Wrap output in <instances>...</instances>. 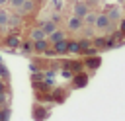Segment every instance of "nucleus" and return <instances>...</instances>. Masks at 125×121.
<instances>
[{
	"label": "nucleus",
	"instance_id": "1",
	"mask_svg": "<svg viewBox=\"0 0 125 121\" xmlns=\"http://www.w3.org/2000/svg\"><path fill=\"white\" fill-rule=\"evenodd\" d=\"M109 21H111V20H109L105 14H100V16H96V21H94V23H96V27H98L100 31H107V29H109Z\"/></svg>",
	"mask_w": 125,
	"mask_h": 121
},
{
	"label": "nucleus",
	"instance_id": "2",
	"mask_svg": "<svg viewBox=\"0 0 125 121\" xmlns=\"http://www.w3.org/2000/svg\"><path fill=\"white\" fill-rule=\"evenodd\" d=\"M88 12H90V8H88L84 2H76V4H74V16H78V18H84Z\"/></svg>",
	"mask_w": 125,
	"mask_h": 121
},
{
	"label": "nucleus",
	"instance_id": "3",
	"mask_svg": "<svg viewBox=\"0 0 125 121\" xmlns=\"http://www.w3.org/2000/svg\"><path fill=\"white\" fill-rule=\"evenodd\" d=\"M66 25H68V29H70V31H78V29L84 25V21H82V18L74 16V18H70V20H68V23H66Z\"/></svg>",
	"mask_w": 125,
	"mask_h": 121
},
{
	"label": "nucleus",
	"instance_id": "4",
	"mask_svg": "<svg viewBox=\"0 0 125 121\" xmlns=\"http://www.w3.org/2000/svg\"><path fill=\"white\" fill-rule=\"evenodd\" d=\"M47 47H49V43H47L45 39H37V41L33 43V49H35L37 53H47Z\"/></svg>",
	"mask_w": 125,
	"mask_h": 121
},
{
	"label": "nucleus",
	"instance_id": "5",
	"mask_svg": "<svg viewBox=\"0 0 125 121\" xmlns=\"http://www.w3.org/2000/svg\"><path fill=\"white\" fill-rule=\"evenodd\" d=\"M61 39H64V33H62L61 29H55L53 33H49V41H51V43H57V41H61Z\"/></svg>",
	"mask_w": 125,
	"mask_h": 121
},
{
	"label": "nucleus",
	"instance_id": "6",
	"mask_svg": "<svg viewBox=\"0 0 125 121\" xmlns=\"http://www.w3.org/2000/svg\"><path fill=\"white\" fill-rule=\"evenodd\" d=\"M55 45V53H66V47H68V41H64V39H61V41H57V43H53Z\"/></svg>",
	"mask_w": 125,
	"mask_h": 121
},
{
	"label": "nucleus",
	"instance_id": "7",
	"mask_svg": "<svg viewBox=\"0 0 125 121\" xmlns=\"http://www.w3.org/2000/svg\"><path fill=\"white\" fill-rule=\"evenodd\" d=\"M72 80H74V86H80V88L88 84V76H86V74H76Z\"/></svg>",
	"mask_w": 125,
	"mask_h": 121
},
{
	"label": "nucleus",
	"instance_id": "8",
	"mask_svg": "<svg viewBox=\"0 0 125 121\" xmlns=\"http://www.w3.org/2000/svg\"><path fill=\"white\" fill-rule=\"evenodd\" d=\"M41 29H43L45 35H49V33H53V31L57 29V25H55L53 21H45V23H41Z\"/></svg>",
	"mask_w": 125,
	"mask_h": 121
},
{
	"label": "nucleus",
	"instance_id": "9",
	"mask_svg": "<svg viewBox=\"0 0 125 121\" xmlns=\"http://www.w3.org/2000/svg\"><path fill=\"white\" fill-rule=\"evenodd\" d=\"M31 10H33V2H31V0H23L21 6H20V12H21V14H29Z\"/></svg>",
	"mask_w": 125,
	"mask_h": 121
},
{
	"label": "nucleus",
	"instance_id": "10",
	"mask_svg": "<svg viewBox=\"0 0 125 121\" xmlns=\"http://www.w3.org/2000/svg\"><path fill=\"white\" fill-rule=\"evenodd\" d=\"M100 60H102L100 57H90V59H86V64H88L90 68H98V66H100Z\"/></svg>",
	"mask_w": 125,
	"mask_h": 121
},
{
	"label": "nucleus",
	"instance_id": "11",
	"mask_svg": "<svg viewBox=\"0 0 125 121\" xmlns=\"http://www.w3.org/2000/svg\"><path fill=\"white\" fill-rule=\"evenodd\" d=\"M37 39H45V33H43V29H41V27L31 31V41H37Z\"/></svg>",
	"mask_w": 125,
	"mask_h": 121
},
{
	"label": "nucleus",
	"instance_id": "12",
	"mask_svg": "<svg viewBox=\"0 0 125 121\" xmlns=\"http://www.w3.org/2000/svg\"><path fill=\"white\" fill-rule=\"evenodd\" d=\"M82 21L84 23H88V25H94V21H96V14H92V12H88L84 18H82Z\"/></svg>",
	"mask_w": 125,
	"mask_h": 121
},
{
	"label": "nucleus",
	"instance_id": "13",
	"mask_svg": "<svg viewBox=\"0 0 125 121\" xmlns=\"http://www.w3.org/2000/svg\"><path fill=\"white\" fill-rule=\"evenodd\" d=\"M66 51H70V53H80V43L70 41V43H68V47H66Z\"/></svg>",
	"mask_w": 125,
	"mask_h": 121
},
{
	"label": "nucleus",
	"instance_id": "14",
	"mask_svg": "<svg viewBox=\"0 0 125 121\" xmlns=\"http://www.w3.org/2000/svg\"><path fill=\"white\" fill-rule=\"evenodd\" d=\"M8 18H10V14L6 10H0V25H6L8 23Z\"/></svg>",
	"mask_w": 125,
	"mask_h": 121
},
{
	"label": "nucleus",
	"instance_id": "15",
	"mask_svg": "<svg viewBox=\"0 0 125 121\" xmlns=\"http://www.w3.org/2000/svg\"><path fill=\"white\" fill-rule=\"evenodd\" d=\"M6 43H8L10 47H20V45H21V43H20V39H18V37H14V35H12V37H8V41H6Z\"/></svg>",
	"mask_w": 125,
	"mask_h": 121
},
{
	"label": "nucleus",
	"instance_id": "16",
	"mask_svg": "<svg viewBox=\"0 0 125 121\" xmlns=\"http://www.w3.org/2000/svg\"><path fill=\"white\" fill-rule=\"evenodd\" d=\"M109 12H111V14L107 16L109 20H115V18H119V12H117V8H109Z\"/></svg>",
	"mask_w": 125,
	"mask_h": 121
},
{
	"label": "nucleus",
	"instance_id": "17",
	"mask_svg": "<svg viewBox=\"0 0 125 121\" xmlns=\"http://www.w3.org/2000/svg\"><path fill=\"white\" fill-rule=\"evenodd\" d=\"M21 2H23V0H8V4H10L12 8H20V6H21Z\"/></svg>",
	"mask_w": 125,
	"mask_h": 121
},
{
	"label": "nucleus",
	"instance_id": "18",
	"mask_svg": "<svg viewBox=\"0 0 125 121\" xmlns=\"http://www.w3.org/2000/svg\"><path fill=\"white\" fill-rule=\"evenodd\" d=\"M31 49H33L31 43H23V51H31Z\"/></svg>",
	"mask_w": 125,
	"mask_h": 121
},
{
	"label": "nucleus",
	"instance_id": "19",
	"mask_svg": "<svg viewBox=\"0 0 125 121\" xmlns=\"http://www.w3.org/2000/svg\"><path fill=\"white\" fill-rule=\"evenodd\" d=\"M121 31H123V33H125V20H123V21H121Z\"/></svg>",
	"mask_w": 125,
	"mask_h": 121
},
{
	"label": "nucleus",
	"instance_id": "20",
	"mask_svg": "<svg viewBox=\"0 0 125 121\" xmlns=\"http://www.w3.org/2000/svg\"><path fill=\"white\" fill-rule=\"evenodd\" d=\"M0 94H4V84L0 82Z\"/></svg>",
	"mask_w": 125,
	"mask_h": 121
},
{
	"label": "nucleus",
	"instance_id": "21",
	"mask_svg": "<svg viewBox=\"0 0 125 121\" xmlns=\"http://www.w3.org/2000/svg\"><path fill=\"white\" fill-rule=\"evenodd\" d=\"M4 4H8V0H0V6H4Z\"/></svg>",
	"mask_w": 125,
	"mask_h": 121
}]
</instances>
